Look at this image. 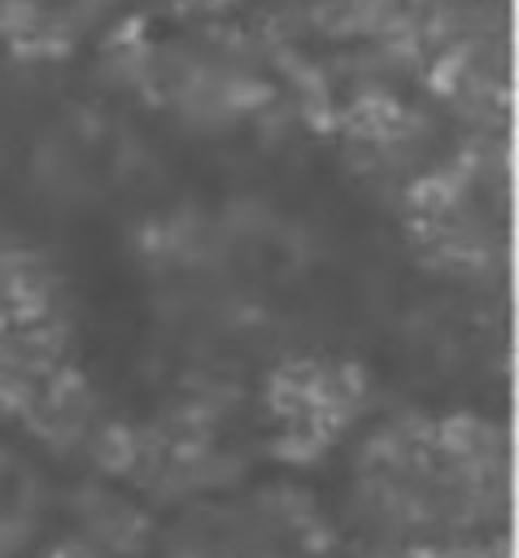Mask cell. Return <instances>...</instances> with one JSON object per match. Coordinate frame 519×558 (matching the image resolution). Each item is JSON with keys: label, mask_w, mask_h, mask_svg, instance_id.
Returning <instances> with one entry per match:
<instances>
[{"label": "cell", "mask_w": 519, "mask_h": 558, "mask_svg": "<svg viewBox=\"0 0 519 558\" xmlns=\"http://www.w3.org/2000/svg\"><path fill=\"white\" fill-rule=\"evenodd\" d=\"M44 558H109V554H100V549H92V545H83V541L74 536V541H61L57 549H48Z\"/></svg>", "instance_id": "6da1fadb"}]
</instances>
